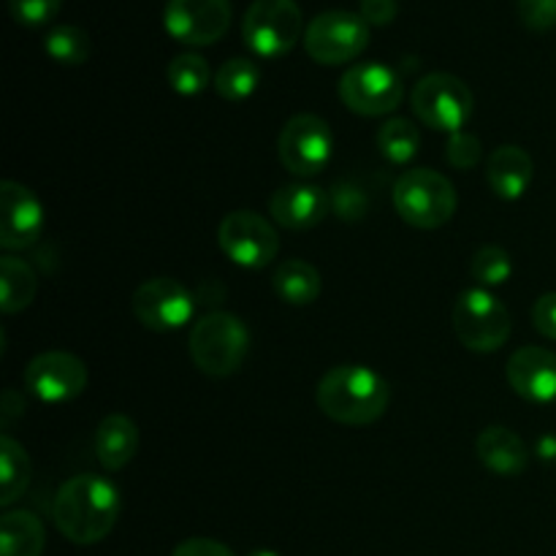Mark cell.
<instances>
[{
    "mask_svg": "<svg viewBox=\"0 0 556 556\" xmlns=\"http://www.w3.org/2000/svg\"><path fill=\"white\" fill-rule=\"evenodd\" d=\"M47 532L30 510H5L0 519V556H41Z\"/></svg>",
    "mask_w": 556,
    "mask_h": 556,
    "instance_id": "obj_21",
    "label": "cell"
},
{
    "mask_svg": "<svg viewBox=\"0 0 556 556\" xmlns=\"http://www.w3.org/2000/svg\"><path fill=\"white\" fill-rule=\"evenodd\" d=\"M33 478L30 456L25 445L16 443L11 434L0 438V505L11 508L27 492Z\"/></svg>",
    "mask_w": 556,
    "mask_h": 556,
    "instance_id": "obj_24",
    "label": "cell"
},
{
    "mask_svg": "<svg viewBox=\"0 0 556 556\" xmlns=\"http://www.w3.org/2000/svg\"><path fill=\"white\" fill-rule=\"evenodd\" d=\"M217 244L231 264L242 269H264L280 253L277 228L258 212H228L217 226Z\"/></svg>",
    "mask_w": 556,
    "mask_h": 556,
    "instance_id": "obj_9",
    "label": "cell"
},
{
    "mask_svg": "<svg viewBox=\"0 0 556 556\" xmlns=\"http://www.w3.org/2000/svg\"><path fill=\"white\" fill-rule=\"evenodd\" d=\"M233 11L228 0H168L163 11L166 33L188 47H210L228 33Z\"/></svg>",
    "mask_w": 556,
    "mask_h": 556,
    "instance_id": "obj_13",
    "label": "cell"
},
{
    "mask_svg": "<svg viewBox=\"0 0 556 556\" xmlns=\"http://www.w3.org/2000/svg\"><path fill=\"white\" fill-rule=\"evenodd\" d=\"M418 147H421V134L410 119L391 117L378 128V150L389 163L405 166L418 155Z\"/></svg>",
    "mask_w": 556,
    "mask_h": 556,
    "instance_id": "obj_26",
    "label": "cell"
},
{
    "mask_svg": "<svg viewBox=\"0 0 556 556\" xmlns=\"http://www.w3.org/2000/svg\"><path fill=\"white\" fill-rule=\"evenodd\" d=\"M172 556H233V552L212 538H190V541L179 543Z\"/></svg>",
    "mask_w": 556,
    "mask_h": 556,
    "instance_id": "obj_35",
    "label": "cell"
},
{
    "mask_svg": "<svg viewBox=\"0 0 556 556\" xmlns=\"http://www.w3.org/2000/svg\"><path fill=\"white\" fill-rule=\"evenodd\" d=\"M87 364L65 351H47L30 358L25 369V386L36 400L47 405H63L87 389Z\"/></svg>",
    "mask_w": 556,
    "mask_h": 556,
    "instance_id": "obj_14",
    "label": "cell"
},
{
    "mask_svg": "<svg viewBox=\"0 0 556 556\" xmlns=\"http://www.w3.org/2000/svg\"><path fill=\"white\" fill-rule=\"evenodd\" d=\"M532 324L548 340H556V291L543 293L532 307Z\"/></svg>",
    "mask_w": 556,
    "mask_h": 556,
    "instance_id": "obj_34",
    "label": "cell"
},
{
    "mask_svg": "<svg viewBox=\"0 0 556 556\" xmlns=\"http://www.w3.org/2000/svg\"><path fill=\"white\" fill-rule=\"evenodd\" d=\"M248 556H280V554L269 552V548H258V552H253V554H248Z\"/></svg>",
    "mask_w": 556,
    "mask_h": 556,
    "instance_id": "obj_36",
    "label": "cell"
},
{
    "mask_svg": "<svg viewBox=\"0 0 556 556\" xmlns=\"http://www.w3.org/2000/svg\"><path fill=\"white\" fill-rule=\"evenodd\" d=\"M445 155H448V163L454 168L470 172V168L478 166V161H481V155H483L481 139H478L476 134H467V130L451 134L448 150H445Z\"/></svg>",
    "mask_w": 556,
    "mask_h": 556,
    "instance_id": "obj_31",
    "label": "cell"
},
{
    "mask_svg": "<svg viewBox=\"0 0 556 556\" xmlns=\"http://www.w3.org/2000/svg\"><path fill=\"white\" fill-rule=\"evenodd\" d=\"M119 500L117 486L109 478L74 476L58 489L52 503V519L60 535L76 546H96L109 532L114 530L119 519Z\"/></svg>",
    "mask_w": 556,
    "mask_h": 556,
    "instance_id": "obj_1",
    "label": "cell"
},
{
    "mask_svg": "<svg viewBox=\"0 0 556 556\" xmlns=\"http://www.w3.org/2000/svg\"><path fill=\"white\" fill-rule=\"evenodd\" d=\"M402 98V76L378 60L351 65L340 79V101L362 117H386L400 106Z\"/></svg>",
    "mask_w": 556,
    "mask_h": 556,
    "instance_id": "obj_10",
    "label": "cell"
},
{
    "mask_svg": "<svg viewBox=\"0 0 556 556\" xmlns=\"http://www.w3.org/2000/svg\"><path fill=\"white\" fill-rule=\"evenodd\" d=\"M168 85H172L174 92L179 96L190 98V96H201V92L210 87V81L215 79L210 71V63H206L201 54L195 52H182L168 63L166 68Z\"/></svg>",
    "mask_w": 556,
    "mask_h": 556,
    "instance_id": "obj_27",
    "label": "cell"
},
{
    "mask_svg": "<svg viewBox=\"0 0 556 556\" xmlns=\"http://www.w3.org/2000/svg\"><path fill=\"white\" fill-rule=\"evenodd\" d=\"M271 288H275L277 299H282L291 307H307L320 296L324 282H320V271L313 264L302 258H291L277 266L275 277H271Z\"/></svg>",
    "mask_w": 556,
    "mask_h": 556,
    "instance_id": "obj_22",
    "label": "cell"
},
{
    "mask_svg": "<svg viewBox=\"0 0 556 556\" xmlns=\"http://www.w3.org/2000/svg\"><path fill=\"white\" fill-rule=\"evenodd\" d=\"M396 215L413 228L434 231L456 215V188L432 168H413L394 182Z\"/></svg>",
    "mask_w": 556,
    "mask_h": 556,
    "instance_id": "obj_4",
    "label": "cell"
},
{
    "mask_svg": "<svg viewBox=\"0 0 556 556\" xmlns=\"http://www.w3.org/2000/svg\"><path fill=\"white\" fill-rule=\"evenodd\" d=\"M476 454L483 462L486 470L494 476L516 478L527 470L530 465V454H527L525 440L508 427H486L476 440Z\"/></svg>",
    "mask_w": 556,
    "mask_h": 556,
    "instance_id": "obj_19",
    "label": "cell"
},
{
    "mask_svg": "<svg viewBox=\"0 0 556 556\" xmlns=\"http://www.w3.org/2000/svg\"><path fill=\"white\" fill-rule=\"evenodd\" d=\"M0 288H3V299H0V309L5 315H16L27 309L36 299L38 277L27 261L16 258V255L5 253L0 258Z\"/></svg>",
    "mask_w": 556,
    "mask_h": 556,
    "instance_id": "obj_23",
    "label": "cell"
},
{
    "mask_svg": "<svg viewBox=\"0 0 556 556\" xmlns=\"http://www.w3.org/2000/svg\"><path fill=\"white\" fill-rule=\"evenodd\" d=\"M320 413L342 427H369L389 410L391 389L364 364H340L320 378L315 391Z\"/></svg>",
    "mask_w": 556,
    "mask_h": 556,
    "instance_id": "obj_2",
    "label": "cell"
},
{
    "mask_svg": "<svg viewBox=\"0 0 556 556\" xmlns=\"http://www.w3.org/2000/svg\"><path fill=\"white\" fill-rule=\"evenodd\" d=\"M195 307H199V296H193L174 277L144 280L134 291V299H130V309H134L136 320L150 331L182 329L185 324H190Z\"/></svg>",
    "mask_w": 556,
    "mask_h": 556,
    "instance_id": "obj_12",
    "label": "cell"
},
{
    "mask_svg": "<svg viewBox=\"0 0 556 556\" xmlns=\"http://www.w3.org/2000/svg\"><path fill=\"white\" fill-rule=\"evenodd\" d=\"M454 334L467 351L494 353L508 342L510 313L492 291L470 288L454 304Z\"/></svg>",
    "mask_w": 556,
    "mask_h": 556,
    "instance_id": "obj_7",
    "label": "cell"
},
{
    "mask_svg": "<svg viewBox=\"0 0 556 556\" xmlns=\"http://www.w3.org/2000/svg\"><path fill=\"white\" fill-rule=\"evenodd\" d=\"M470 275L472 280L478 282V288H492L505 286L514 275V261H510L508 250L497 248V244H486V248L478 250L472 255V264H470Z\"/></svg>",
    "mask_w": 556,
    "mask_h": 556,
    "instance_id": "obj_29",
    "label": "cell"
},
{
    "mask_svg": "<svg viewBox=\"0 0 556 556\" xmlns=\"http://www.w3.org/2000/svg\"><path fill=\"white\" fill-rule=\"evenodd\" d=\"M261 85V68L248 58H231L217 68L212 87L223 101H248Z\"/></svg>",
    "mask_w": 556,
    "mask_h": 556,
    "instance_id": "obj_25",
    "label": "cell"
},
{
    "mask_svg": "<svg viewBox=\"0 0 556 556\" xmlns=\"http://www.w3.org/2000/svg\"><path fill=\"white\" fill-rule=\"evenodd\" d=\"M304 30L307 27L296 0H253L244 11L242 38L258 58H286L302 41Z\"/></svg>",
    "mask_w": 556,
    "mask_h": 556,
    "instance_id": "obj_5",
    "label": "cell"
},
{
    "mask_svg": "<svg viewBox=\"0 0 556 556\" xmlns=\"http://www.w3.org/2000/svg\"><path fill=\"white\" fill-rule=\"evenodd\" d=\"M334 152V136L318 114H293L277 136L280 163L296 177H315L324 172Z\"/></svg>",
    "mask_w": 556,
    "mask_h": 556,
    "instance_id": "obj_11",
    "label": "cell"
},
{
    "mask_svg": "<svg viewBox=\"0 0 556 556\" xmlns=\"http://www.w3.org/2000/svg\"><path fill=\"white\" fill-rule=\"evenodd\" d=\"M43 49L49 58L60 65H81L90 60L92 43L81 27L76 25H58L43 38Z\"/></svg>",
    "mask_w": 556,
    "mask_h": 556,
    "instance_id": "obj_28",
    "label": "cell"
},
{
    "mask_svg": "<svg viewBox=\"0 0 556 556\" xmlns=\"http://www.w3.org/2000/svg\"><path fill=\"white\" fill-rule=\"evenodd\" d=\"M516 9L527 30L548 33L556 27V0H519Z\"/></svg>",
    "mask_w": 556,
    "mask_h": 556,
    "instance_id": "obj_32",
    "label": "cell"
},
{
    "mask_svg": "<svg viewBox=\"0 0 556 556\" xmlns=\"http://www.w3.org/2000/svg\"><path fill=\"white\" fill-rule=\"evenodd\" d=\"M369 47V25L362 14L331 9L315 16L304 30V49L318 65H342Z\"/></svg>",
    "mask_w": 556,
    "mask_h": 556,
    "instance_id": "obj_8",
    "label": "cell"
},
{
    "mask_svg": "<svg viewBox=\"0 0 556 556\" xmlns=\"http://www.w3.org/2000/svg\"><path fill=\"white\" fill-rule=\"evenodd\" d=\"M63 9V0H9V11L22 27H43Z\"/></svg>",
    "mask_w": 556,
    "mask_h": 556,
    "instance_id": "obj_30",
    "label": "cell"
},
{
    "mask_svg": "<svg viewBox=\"0 0 556 556\" xmlns=\"http://www.w3.org/2000/svg\"><path fill=\"white\" fill-rule=\"evenodd\" d=\"M269 210L277 226L288 228V231H309V228L326 220L329 195L318 185L293 182L275 190V195L269 201Z\"/></svg>",
    "mask_w": 556,
    "mask_h": 556,
    "instance_id": "obj_17",
    "label": "cell"
},
{
    "mask_svg": "<svg viewBox=\"0 0 556 556\" xmlns=\"http://www.w3.org/2000/svg\"><path fill=\"white\" fill-rule=\"evenodd\" d=\"M396 11H400L396 0H362L358 5V14L369 27L391 25L396 20Z\"/></svg>",
    "mask_w": 556,
    "mask_h": 556,
    "instance_id": "obj_33",
    "label": "cell"
},
{
    "mask_svg": "<svg viewBox=\"0 0 556 556\" xmlns=\"http://www.w3.org/2000/svg\"><path fill=\"white\" fill-rule=\"evenodd\" d=\"M188 351L199 372L210 378H228L244 364L250 351V331L242 318L215 309L193 324Z\"/></svg>",
    "mask_w": 556,
    "mask_h": 556,
    "instance_id": "obj_3",
    "label": "cell"
},
{
    "mask_svg": "<svg viewBox=\"0 0 556 556\" xmlns=\"http://www.w3.org/2000/svg\"><path fill=\"white\" fill-rule=\"evenodd\" d=\"M139 451V427L134 418L112 413L96 429V456L103 470L117 472L134 462Z\"/></svg>",
    "mask_w": 556,
    "mask_h": 556,
    "instance_id": "obj_20",
    "label": "cell"
},
{
    "mask_svg": "<svg viewBox=\"0 0 556 556\" xmlns=\"http://www.w3.org/2000/svg\"><path fill=\"white\" fill-rule=\"evenodd\" d=\"M413 112L427 128L443 130V134H459L472 119L476 98L472 90L454 74H427L413 87Z\"/></svg>",
    "mask_w": 556,
    "mask_h": 556,
    "instance_id": "obj_6",
    "label": "cell"
},
{
    "mask_svg": "<svg viewBox=\"0 0 556 556\" xmlns=\"http://www.w3.org/2000/svg\"><path fill=\"white\" fill-rule=\"evenodd\" d=\"M508 383L521 400L546 405L556 400V353L546 348L527 345L519 348L508 358Z\"/></svg>",
    "mask_w": 556,
    "mask_h": 556,
    "instance_id": "obj_16",
    "label": "cell"
},
{
    "mask_svg": "<svg viewBox=\"0 0 556 556\" xmlns=\"http://www.w3.org/2000/svg\"><path fill=\"white\" fill-rule=\"evenodd\" d=\"M532 177H535V163L525 147L503 144L489 155L486 179L497 199L519 201L530 190Z\"/></svg>",
    "mask_w": 556,
    "mask_h": 556,
    "instance_id": "obj_18",
    "label": "cell"
},
{
    "mask_svg": "<svg viewBox=\"0 0 556 556\" xmlns=\"http://www.w3.org/2000/svg\"><path fill=\"white\" fill-rule=\"evenodd\" d=\"M47 215L38 195L25 185L5 179L0 185V248L5 253L27 250L41 239Z\"/></svg>",
    "mask_w": 556,
    "mask_h": 556,
    "instance_id": "obj_15",
    "label": "cell"
}]
</instances>
